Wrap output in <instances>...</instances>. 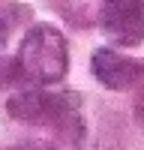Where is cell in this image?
Masks as SVG:
<instances>
[{
	"mask_svg": "<svg viewBox=\"0 0 144 150\" xmlns=\"http://www.w3.org/2000/svg\"><path fill=\"white\" fill-rule=\"evenodd\" d=\"M18 150H30V147H18Z\"/></svg>",
	"mask_w": 144,
	"mask_h": 150,
	"instance_id": "cell-6",
	"label": "cell"
},
{
	"mask_svg": "<svg viewBox=\"0 0 144 150\" xmlns=\"http://www.w3.org/2000/svg\"><path fill=\"white\" fill-rule=\"evenodd\" d=\"M6 36H9V21L0 15V48H3V42H6Z\"/></svg>",
	"mask_w": 144,
	"mask_h": 150,
	"instance_id": "cell-5",
	"label": "cell"
},
{
	"mask_svg": "<svg viewBox=\"0 0 144 150\" xmlns=\"http://www.w3.org/2000/svg\"><path fill=\"white\" fill-rule=\"evenodd\" d=\"M90 66H93V75L105 87H111V90H126V87H132L141 78V72H144V66L138 60L123 57L120 51H114V48H96L93 57H90Z\"/></svg>",
	"mask_w": 144,
	"mask_h": 150,
	"instance_id": "cell-3",
	"label": "cell"
},
{
	"mask_svg": "<svg viewBox=\"0 0 144 150\" xmlns=\"http://www.w3.org/2000/svg\"><path fill=\"white\" fill-rule=\"evenodd\" d=\"M99 27L111 42L135 48L144 42V0H105Z\"/></svg>",
	"mask_w": 144,
	"mask_h": 150,
	"instance_id": "cell-2",
	"label": "cell"
},
{
	"mask_svg": "<svg viewBox=\"0 0 144 150\" xmlns=\"http://www.w3.org/2000/svg\"><path fill=\"white\" fill-rule=\"evenodd\" d=\"M69 69V48L63 33L51 24H36L24 33L15 57L18 78L30 84H57Z\"/></svg>",
	"mask_w": 144,
	"mask_h": 150,
	"instance_id": "cell-1",
	"label": "cell"
},
{
	"mask_svg": "<svg viewBox=\"0 0 144 150\" xmlns=\"http://www.w3.org/2000/svg\"><path fill=\"white\" fill-rule=\"evenodd\" d=\"M51 3L66 21H75L84 27V24L99 21V12L105 6V0H51Z\"/></svg>",
	"mask_w": 144,
	"mask_h": 150,
	"instance_id": "cell-4",
	"label": "cell"
}]
</instances>
